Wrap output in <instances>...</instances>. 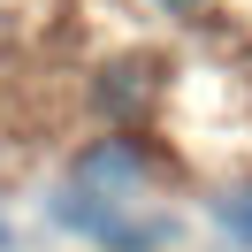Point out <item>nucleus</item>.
<instances>
[{"mask_svg":"<svg viewBox=\"0 0 252 252\" xmlns=\"http://www.w3.org/2000/svg\"><path fill=\"white\" fill-rule=\"evenodd\" d=\"M153 184V160H145L138 138H99L77 153V191H99V199H138Z\"/></svg>","mask_w":252,"mask_h":252,"instance_id":"nucleus-2","label":"nucleus"},{"mask_svg":"<svg viewBox=\"0 0 252 252\" xmlns=\"http://www.w3.org/2000/svg\"><path fill=\"white\" fill-rule=\"evenodd\" d=\"M160 8H199V0H160Z\"/></svg>","mask_w":252,"mask_h":252,"instance_id":"nucleus-4","label":"nucleus"},{"mask_svg":"<svg viewBox=\"0 0 252 252\" xmlns=\"http://www.w3.org/2000/svg\"><path fill=\"white\" fill-rule=\"evenodd\" d=\"M214 221H221V237H229V245H245V252H252V184L214 191Z\"/></svg>","mask_w":252,"mask_h":252,"instance_id":"nucleus-3","label":"nucleus"},{"mask_svg":"<svg viewBox=\"0 0 252 252\" xmlns=\"http://www.w3.org/2000/svg\"><path fill=\"white\" fill-rule=\"evenodd\" d=\"M54 221L69 237H84V245H99V252H168L184 237L176 214H145L138 199H99V191H77V184L54 199Z\"/></svg>","mask_w":252,"mask_h":252,"instance_id":"nucleus-1","label":"nucleus"}]
</instances>
